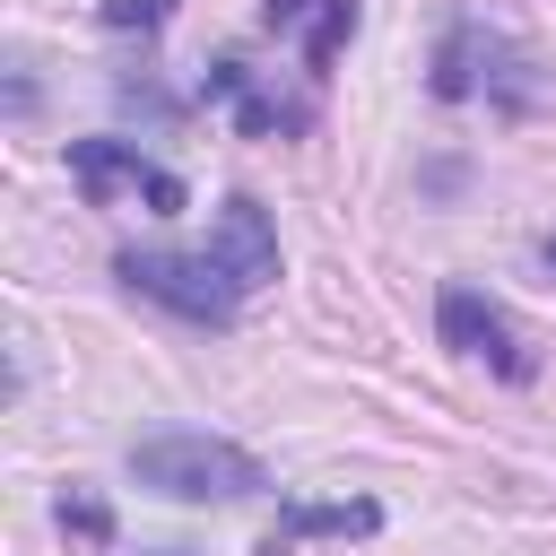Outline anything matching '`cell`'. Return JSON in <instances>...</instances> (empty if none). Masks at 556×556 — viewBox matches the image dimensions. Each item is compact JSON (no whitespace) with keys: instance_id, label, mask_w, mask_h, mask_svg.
I'll list each match as a JSON object with an SVG mask.
<instances>
[{"instance_id":"10","label":"cell","mask_w":556,"mask_h":556,"mask_svg":"<svg viewBox=\"0 0 556 556\" xmlns=\"http://www.w3.org/2000/svg\"><path fill=\"white\" fill-rule=\"evenodd\" d=\"M61 530H78V539H96V547H104V539H113V513H104L96 495H78V486H70V495H61Z\"/></svg>"},{"instance_id":"6","label":"cell","mask_w":556,"mask_h":556,"mask_svg":"<svg viewBox=\"0 0 556 556\" xmlns=\"http://www.w3.org/2000/svg\"><path fill=\"white\" fill-rule=\"evenodd\" d=\"M261 26L269 35H295L304 43V70L321 78L339 61V43L356 35V0H261Z\"/></svg>"},{"instance_id":"7","label":"cell","mask_w":556,"mask_h":556,"mask_svg":"<svg viewBox=\"0 0 556 556\" xmlns=\"http://www.w3.org/2000/svg\"><path fill=\"white\" fill-rule=\"evenodd\" d=\"M217 261L243 278V295L278 278V235H269V217H261V200H252V191H235V200L217 208Z\"/></svg>"},{"instance_id":"1","label":"cell","mask_w":556,"mask_h":556,"mask_svg":"<svg viewBox=\"0 0 556 556\" xmlns=\"http://www.w3.org/2000/svg\"><path fill=\"white\" fill-rule=\"evenodd\" d=\"M130 478L174 495V504H235V495H261V460L226 434H148L130 443Z\"/></svg>"},{"instance_id":"5","label":"cell","mask_w":556,"mask_h":556,"mask_svg":"<svg viewBox=\"0 0 556 556\" xmlns=\"http://www.w3.org/2000/svg\"><path fill=\"white\" fill-rule=\"evenodd\" d=\"M208 96H226L235 104V122H243V139H287V130H304L313 122V104L304 96H278L261 70H243V61H217L208 70Z\"/></svg>"},{"instance_id":"8","label":"cell","mask_w":556,"mask_h":556,"mask_svg":"<svg viewBox=\"0 0 556 556\" xmlns=\"http://www.w3.org/2000/svg\"><path fill=\"white\" fill-rule=\"evenodd\" d=\"M382 530V504L348 495V504H278V530L261 539V556H287L295 539H374Z\"/></svg>"},{"instance_id":"2","label":"cell","mask_w":556,"mask_h":556,"mask_svg":"<svg viewBox=\"0 0 556 556\" xmlns=\"http://www.w3.org/2000/svg\"><path fill=\"white\" fill-rule=\"evenodd\" d=\"M113 278H122L130 295L182 313V321H208V330H226L235 304H243V278H235L217 252H113Z\"/></svg>"},{"instance_id":"3","label":"cell","mask_w":556,"mask_h":556,"mask_svg":"<svg viewBox=\"0 0 556 556\" xmlns=\"http://www.w3.org/2000/svg\"><path fill=\"white\" fill-rule=\"evenodd\" d=\"M70 182L96 200V208H113V200H148L156 217H174L191 191H182V174H165L156 156H139L130 139H70Z\"/></svg>"},{"instance_id":"11","label":"cell","mask_w":556,"mask_h":556,"mask_svg":"<svg viewBox=\"0 0 556 556\" xmlns=\"http://www.w3.org/2000/svg\"><path fill=\"white\" fill-rule=\"evenodd\" d=\"M174 0H104V26H156Z\"/></svg>"},{"instance_id":"9","label":"cell","mask_w":556,"mask_h":556,"mask_svg":"<svg viewBox=\"0 0 556 556\" xmlns=\"http://www.w3.org/2000/svg\"><path fill=\"white\" fill-rule=\"evenodd\" d=\"M486 61H504V43H495L478 17H460V26L443 35V52H434V96H443V104L478 96V87H486Z\"/></svg>"},{"instance_id":"13","label":"cell","mask_w":556,"mask_h":556,"mask_svg":"<svg viewBox=\"0 0 556 556\" xmlns=\"http://www.w3.org/2000/svg\"><path fill=\"white\" fill-rule=\"evenodd\" d=\"M174 556H182V547H174Z\"/></svg>"},{"instance_id":"4","label":"cell","mask_w":556,"mask_h":556,"mask_svg":"<svg viewBox=\"0 0 556 556\" xmlns=\"http://www.w3.org/2000/svg\"><path fill=\"white\" fill-rule=\"evenodd\" d=\"M434 330H443V348H452V356H478V365H495L504 382H530V348H521L513 313H504V304H486L478 287H443Z\"/></svg>"},{"instance_id":"12","label":"cell","mask_w":556,"mask_h":556,"mask_svg":"<svg viewBox=\"0 0 556 556\" xmlns=\"http://www.w3.org/2000/svg\"><path fill=\"white\" fill-rule=\"evenodd\" d=\"M539 252H547V261H556V235H547V243H539Z\"/></svg>"}]
</instances>
